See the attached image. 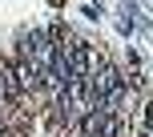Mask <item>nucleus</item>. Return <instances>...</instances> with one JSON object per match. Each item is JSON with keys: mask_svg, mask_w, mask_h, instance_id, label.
I'll use <instances>...</instances> for the list:
<instances>
[{"mask_svg": "<svg viewBox=\"0 0 153 137\" xmlns=\"http://www.w3.org/2000/svg\"><path fill=\"white\" fill-rule=\"evenodd\" d=\"M76 129H81V137H117L121 133V117L109 113V109H85Z\"/></svg>", "mask_w": 153, "mask_h": 137, "instance_id": "1", "label": "nucleus"}, {"mask_svg": "<svg viewBox=\"0 0 153 137\" xmlns=\"http://www.w3.org/2000/svg\"><path fill=\"white\" fill-rule=\"evenodd\" d=\"M65 61H69V68H73V77H89L93 68L101 65V57H97V48L89 45V40H69V48H65Z\"/></svg>", "mask_w": 153, "mask_h": 137, "instance_id": "2", "label": "nucleus"}, {"mask_svg": "<svg viewBox=\"0 0 153 137\" xmlns=\"http://www.w3.org/2000/svg\"><path fill=\"white\" fill-rule=\"evenodd\" d=\"M145 137H153V101L145 105Z\"/></svg>", "mask_w": 153, "mask_h": 137, "instance_id": "3", "label": "nucleus"}]
</instances>
